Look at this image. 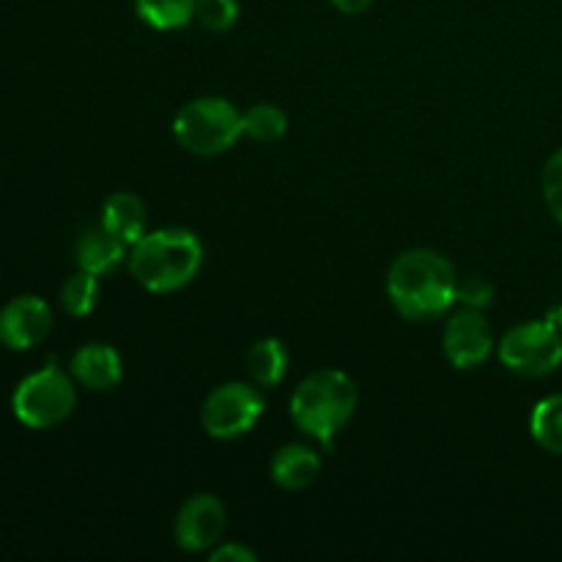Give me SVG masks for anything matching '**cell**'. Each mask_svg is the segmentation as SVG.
<instances>
[{"label":"cell","instance_id":"6da1fadb","mask_svg":"<svg viewBox=\"0 0 562 562\" xmlns=\"http://www.w3.org/2000/svg\"><path fill=\"white\" fill-rule=\"evenodd\" d=\"M384 289L401 318L426 324L437 322L456 305L459 274L442 252L431 247H412L390 263Z\"/></svg>","mask_w":562,"mask_h":562},{"label":"cell","instance_id":"ac0fdd59","mask_svg":"<svg viewBox=\"0 0 562 562\" xmlns=\"http://www.w3.org/2000/svg\"><path fill=\"white\" fill-rule=\"evenodd\" d=\"M289 130V115L272 102H258L241 113V135L256 143H274Z\"/></svg>","mask_w":562,"mask_h":562},{"label":"cell","instance_id":"ba28073f","mask_svg":"<svg viewBox=\"0 0 562 562\" xmlns=\"http://www.w3.org/2000/svg\"><path fill=\"white\" fill-rule=\"evenodd\" d=\"M494 349H497V338H494L486 311L459 307L456 313H450L442 333V355L456 371L481 368Z\"/></svg>","mask_w":562,"mask_h":562},{"label":"cell","instance_id":"d6986e66","mask_svg":"<svg viewBox=\"0 0 562 562\" xmlns=\"http://www.w3.org/2000/svg\"><path fill=\"white\" fill-rule=\"evenodd\" d=\"M99 302V278L97 274L86 272V269H77L69 280L60 289V305L69 316L82 318L91 316L93 307Z\"/></svg>","mask_w":562,"mask_h":562},{"label":"cell","instance_id":"e0dca14e","mask_svg":"<svg viewBox=\"0 0 562 562\" xmlns=\"http://www.w3.org/2000/svg\"><path fill=\"white\" fill-rule=\"evenodd\" d=\"M135 11L148 27L179 31L195 20V0H135Z\"/></svg>","mask_w":562,"mask_h":562},{"label":"cell","instance_id":"5b68a950","mask_svg":"<svg viewBox=\"0 0 562 562\" xmlns=\"http://www.w3.org/2000/svg\"><path fill=\"white\" fill-rule=\"evenodd\" d=\"M75 406V376L64 373L58 366H47L22 379L14 390V398H11L16 420L27 428H36V431L55 428L69 420Z\"/></svg>","mask_w":562,"mask_h":562},{"label":"cell","instance_id":"30bf717a","mask_svg":"<svg viewBox=\"0 0 562 562\" xmlns=\"http://www.w3.org/2000/svg\"><path fill=\"white\" fill-rule=\"evenodd\" d=\"M53 333V311L36 294H20L0 311V344L11 351H27Z\"/></svg>","mask_w":562,"mask_h":562},{"label":"cell","instance_id":"4fadbf2b","mask_svg":"<svg viewBox=\"0 0 562 562\" xmlns=\"http://www.w3.org/2000/svg\"><path fill=\"white\" fill-rule=\"evenodd\" d=\"M269 472H272V481L278 488H283V492H302V488L316 483L318 472H322V456L305 442L283 445L272 456Z\"/></svg>","mask_w":562,"mask_h":562},{"label":"cell","instance_id":"d4e9b609","mask_svg":"<svg viewBox=\"0 0 562 562\" xmlns=\"http://www.w3.org/2000/svg\"><path fill=\"white\" fill-rule=\"evenodd\" d=\"M549 322L552 324H558V329L562 333V305H558V307H552V313H549Z\"/></svg>","mask_w":562,"mask_h":562},{"label":"cell","instance_id":"9a60e30c","mask_svg":"<svg viewBox=\"0 0 562 562\" xmlns=\"http://www.w3.org/2000/svg\"><path fill=\"white\" fill-rule=\"evenodd\" d=\"M245 368L250 373V382L258 387H278L289 373V349L278 338H261L247 349Z\"/></svg>","mask_w":562,"mask_h":562},{"label":"cell","instance_id":"277c9868","mask_svg":"<svg viewBox=\"0 0 562 562\" xmlns=\"http://www.w3.org/2000/svg\"><path fill=\"white\" fill-rule=\"evenodd\" d=\"M173 137L195 157H217L234 148L241 135V110L225 97H198L173 119Z\"/></svg>","mask_w":562,"mask_h":562},{"label":"cell","instance_id":"8992f818","mask_svg":"<svg viewBox=\"0 0 562 562\" xmlns=\"http://www.w3.org/2000/svg\"><path fill=\"white\" fill-rule=\"evenodd\" d=\"M497 357L521 379L552 376L562 366V333L549 318L521 322L497 340Z\"/></svg>","mask_w":562,"mask_h":562},{"label":"cell","instance_id":"9c48e42d","mask_svg":"<svg viewBox=\"0 0 562 562\" xmlns=\"http://www.w3.org/2000/svg\"><path fill=\"white\" fill-rule=\"evenodd\" d=\"M228 514L217 494H192L181 503L173 521V538L184 552H212L223 541Z\"/></svg>","mask_w":562,"mask_h":562},{"label":"cell","instance_id":"7a4b0ae2","mask_svg":"<svg viewBox=\"0 0 562 562\" xmlns=\"http://www.w3.org/2000/svg\"><path fill=\"white\" fill-rule=\"evenodd\" d=\"M360 393L355 379L340 368H318L294 387L289 401L291 423L322 448H333L338 434L355 417Z\"/></svg>","mask_w":562,"mask_h":562},{"label":"cell","instance_id":"ffe728a7","mask_svg":"<svg viewBox=\"0 0 562 562\" xmlns=\"http://www.w3.org/2000/svg\"><path fill=\"white\" fill-rule=\"evenodd\" d=\"M195 20L206 31H231L239 20V3L236 0H195Z\"/></svg>","mask_w":562,"mask_h":562},{"label":"cell","instance_id":"7c38bea8","mask_svg":"<svg viewBox=\"0 0 562 562\" xmlns=\"http://www.w3.org/2000/svg\"><path fill=\"white\" fill-rule=\"evenodd\" d=\"M126 258H130V245L121 241L115 234H110L102 223L82 231L75 245L77 269H86L97 278L113 274L121 263H126Z\"/></svg>","mask_w":562,"mask_h":562},{"label":"cell","instance_id":"2e32d148","mask_svg":"<svg viewBox=\"0 0 562 562\" xmlns=\"http://www.w3.org/2000/svg\"><path fill=\"white\" fill-rule=\"evenodd\" d=\"M530 434L538 448L562 456V393L547 395L532 406Z\"/></svg>","mask_w":562,"mask_h":562},{"label":"cell","instance_id":"cb8c5ba5","mask_svg":"<svg viewBox=\"0 0 562 562\" xmlns=\"http://www.w3.org/2000/svg\"><path fill=\"white\" fill-rule=\"evenodd\" d=\"M329 3H333L340 14L357 16V14H362V11L371 9L373 0H329Z\"/></svg>","mask_w":562,"mask_h":562},{"label":"cell","instance_id":"52a82bcc","mask_svg":"<svg viewBox=\"0 0 562 562\" xmlns=\"http://www.w3.org/2000/svg\"><path fill=\"white\" fill-rule=\"evenodd\" d=\"M267 401L252 382H225L206 395L201 406V426L217 442H234L256 428Z\"/></svg>","mask_w":562,"mask_h":562},{"label":"cell","instance_id":"7402d4cb","mask_svg":"<svg viewBox=\"0 0 562 562\" xmlns=\"http://www.w3.org/2000/svg\"><path fill=\"white\" fill-rule=\"evenodd\" d=\"M494 302V285L481 274H470V278H459V289H456V305L475 307V311H486Z\"/></svg>","mask_w":562,"mask_h":562},{"label":"cell","instance_id":"5bb4252c","mask_svg":"<svg viewBox=\"0 0 562 562\" xmlns=\"http://www.w3.org/2000/svg\"><path fill=\"white\" fill-rule=\"evenodd\" d=\"M99 223L119 236L126 245H135L137 239L148 234V212L146 203L135 192H113L102 206V220Z\"/></svg>","mask_w":562,"mask_h":562},{"label":"cell","instance_id":"44dd1931","mask_svg":"<svg viewBox=\"0 0 562 562\" xmlns=\"http://www.w3.org/2000/svg\"><path fill=\"white\" fill-rule=\"evenodd\" d=\"M541 192L549 214L562 225V148H558V151L547 159V165H543Z\"/></svg>","mask_w":562,"mask_h":562},{"label":"cell","instance_id":"603a6c76","mask_svg":"<svg viewBox=\"0 0 562 562\" xmlns=\"http://www.w3.org/2000/svg\"><path fill=\"white\" fill-rule=\"evenodd\" d=\"M209 560L212 562H256L258 554L252 552L250 547H245V543L225 541V543H217V547L209 552Z\"/></svg>","mask_w":562,"mask_h":562},{"label":"cell","instance_id":"3957f363","mask_svg":"<svg viewBox=\"0 0 562 562\" xmlns=\"http://www.w3.org/2000/svg\"><path fill=\"white\" fill-rule=\"evenodd\" d=\"M130 274L151 294H173L198 278L203 267V245L187 228L148 231L130 247Z\"/></svg>","mask_w":562,"mask_h":562},{"label":"cell","instance_id":"8fae6325","mask_svg":"<svg viewBox=\"0 0 562 562\" xmlns=\"http://www.w3.org/2000/svg\"><path fill=\"white\" fill-rule=\"evenodd\" d=\"M71 376L80 387L93 390V393H108L119 387L124 379V360L119 349L110 344H86L71 355Z\"/></svg>","mask_w":562,"mask_h":562}]
</instances>
